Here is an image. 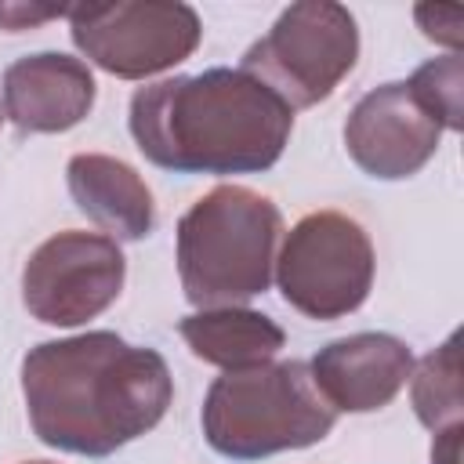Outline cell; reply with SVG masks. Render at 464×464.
I'll use <instances>...</instances> for the list:
<instances>
[{"mask_svg": "<svg viewBox=\"0 0 464 464\" xmlns=\"http://www.w3.org/2000/svg\"><path fill=\"white\" fill-rule=\"evenodd\" d=\"M51 18H69L65 4H18V0H0V29L7 33H25L36 29Z\"/></svg>", "mask_w": 464, "mask_h": 464, "instance_id": "obj_17", "label": "cell"}, {"mask_svg": "<svg viewBox=\"0 0 464 464\" xmlns=\"http://www.w3.org/2000/svg\"><path fill=\"white\" fill-rule=\"evenodd\" d=\"M406 87L442 130L464 127V58H460V51L424 62L406 80Z\"/></svg>", "mask_w": 464, "mask_h": 464, "instance_id": "obj_15", "label": "cell"}, {"mask_svg": "<svg viewBox=\"0 0 464 464\" xmlns=\"http://www.w3.org/2000/svg\"><path fill=\"white\" fill-rule=\"evenodd\" d=\"M355 58L359 29L352 11L334 0H301L246 47L239 69L276 91L290 109H312L337 91L355 69Z\"/></svg>", "mask_w": 464, "mask_h": 464, "instance_id": "obj_5", "label": "cell"}, {"mask_svg": "<svg viewBox=\"0 0 464 464\" xmlns=\"http://www.w3.org/2000/svg\"><path fill=\"white\" fill-rule=\"evenodd\" d=\"M127 261L105 232L65 228L44 239L22 268V304L47 326H80L123 290Z\"/></svg>", "mask_w": 464, "mask_h": 464, "instance_id": "obj_8", "label": "cell"}, {"mask_svg": "<svg viewBox=\"0 0 464 464\" xmlns=\"http://www.w3.org/2000/svg\"><path fill=\"white\" fill-rule=\"evenodd\" d=\"M127 127L170 174H261L279 163L294 109L243 69H207L138 87Z\"/></svg>", "mask_w": 464, "mask_h": 464, "instance_id": "obj_2", "label": "cell"}, {"mask_svg": "<svg viewBox=\"0 0 464 464\" xmlns=\"http://www.w3.org/2000/svg\"><path fill=\"white\" fill-rule=\"evenodd\" d=\"M65 185L72 203L116 243H138L156 225V207L145 178L116 156L76 152L65 167Z\"/></svg>", "mask_w": 464, "mask_h": 464, "instance_id": "obj_12", "label": "cell"}, {"mask_svg": "<svg viewBox=\"0 0 464 464\" xmlns=\"http://www.w3.org/2000/svg\"><path fill=\"white\" fill-rule=\"evenodd\" d=\"M69 36L76 51L120 80H145L192 58L203 22L188 4L116 0L69 7Z\"/></svg>", "mask_w": 464, "mask_h": 464, "instance_id": "obj_7", "label": "cell"}, {"mask_svg": "<svg viewBox=\"0 0 464 464\" xmlns=\"http://www.w3.org/2000/svg\"><path fill=\"white\" fill-rule=\"evenodd\" d=\"M410 402L417 420L428 431L460 424L464 392H460V334H450L435 352H428L410 370Z\"/></svg>", "mask_w": 464, "mask_h": 464, "instance_id": "obj_14", "label": "cell"}, {"mask_svg": "<svg viewBox=\"0 0 464 464\" xmlns=\"http://www.w3.org/2000/svg\"><path fill=\"white\" fill-rule=\"evenodd\" d=\"M373 272L366 228L341 210H312L283 236L272 279L294 312L330 323L370 297Z\"/></svg>", "mask_w": 464, "mask_h": 464, "instance_id": "obj_6", "label": "cell"}, {"mask_svg": "<svg viewBox=\"0 0 464 464\" xmlns=\"http://www.w3.org/2000/svg\"><path fill=\"white\" fill-rule=\"evenodd\" d=\"M460 431H464V424H453V428L435 431L431 464H460Z\"/></svg>", "mask_w": 464, "mask_h": 464, "instance_id": "obj_18", "label": "cell"}, {"mask_svg": "<svg viewBox=\"0 0 464 464\" xmlns=\"http://www.w3.org/2000/svg\"><path fill=\"white\" fill-rule=\"evenodd\" d=\"M178 334L196 359L221 370H246L272 362L286 344V334L272 315L239 304L199 308L178 323Z\"/></svg>", "mask_w": 464, "mask_h": 464, "instance_id": "obj_13", "label": "cell"}, {"mask_svg": "<svg viewBox=\"0 0 464 464\" xmlns=\"http://www.w3.org/2000/svg\"><path fill=\"white\" fill-rule=\"evenodd\" d=\"M98 83L87 62L40 51L4 69V116L22 134H62L87 120Z\"/></svg>", "mask_w": 464, "mask_h": 464, "instance_id": "obj_11", "label": "cell"}, {"mask_svg": "<svg viewBox=\"0 0 464 464\" xmlns=\"http://www.w3.org/2000/svg\"><path fill=\"white\" fill-rule=\"evenodd\" d=\"M413 18L420 25V33L442 47H450V54L460 47V25H464V11L460 7H439V4H417Z\"/></svg>", "mask_w": 464, "mask_h": 464, "instance_id": "obj_16", "label": "cell"}, {"mask_svg": "<svg viewBox=\"0 0 464 464\" xmlns=\"http://www.w3.org/2000/svg\"><path fill=\"white\" fill-rule=\"evenodd\" d=\"M413 352L395 334H348L315 352L308 373L334 413H373L384 410L410 381Z\"/></svg>", "mask_w": 464, "mask_h": 464, "instance_id": "obj_10", "label": "cell"}, {"mask_svg": "<svg viewBox=\"0 0 464 464\" xmlns=\"http://www.w3.org/2000/svg\"><path fill=\"white\" fill-rule=\"evenodd\" d=\"M199 424L214 453L228 460H261L323 442L337 413L319 395L308 362L283 359L214 377Z\"/></svg>", "mask_w": 464, "mask_h": 464, "instance_id": "obj_4", "label": "cell"}, {"mask_svg": "<svg viewBox=\"0 0 464 464\" xmlns=\"http://www.w3.org/2000/svg\"><path fill=\"white\" fill-rule=\"evenodd\" d=\"M283 236L279 207L246 188L218 185L178 221V279L196 308L243 304L268 290Z\"/></svg>", "mask_w": 464, "mask_h": 464, "instance_id": "obj_3", "label": "cell"}, {"mask_svg": "<svg viewBox=\"0 0 464 464\" xmlns=\"http://www.w3.org/2000/svg\"><path fill=\"white\" fill-rule=\"evenodd\" d=\"M22 464H51V460H22Z\"/></svg>", "mask_w": 464, "mask_h": 464, "instance_id": "obj_19", "label": "cell"}, {"mask_svg": "<svg viewBox=\"0 0 464 464\" xmlns=\"http://www.w3.org/2000/svg\"><path fill=\"white\" fill-rule=\"evenodd\" d=\"M0 123H4V109H0Z\"/></svg>", "mask_w": 464, "mask_h": 464, "instance_id": "obj_20", "label": "cell"}, {"mask_svg": "<svg viewBox=\"0 0 464 464\" xmlns=\"http://www.w3.org/2000/svg\"><path fill=\"white\" fill-rule=\"evenodd\" d=\"M22 399L44 446L109 457L163 420L174 381L156 348L112 330H87L25 352Z\"/></svg>", "mask_w": 464, "mask_h": 464, "instance_id": "obj_1", "label": "cell"}, {"mask_svg": "<svg viewBox=\"0 0 464 464\" xmlns=\"http://www.w3.org/2000/svg\"><path fill=\"white\" fill-rule=\"evenodd\" d=\"M442 127L420 109L406 80L366 91L344 120V149L352 163L377 181L413 178L439 149Z\"/></svg>", "mask_w": 464, "mask_h": 464, "instance_id": "obj_9", "label": "cell"}]
</instances>
